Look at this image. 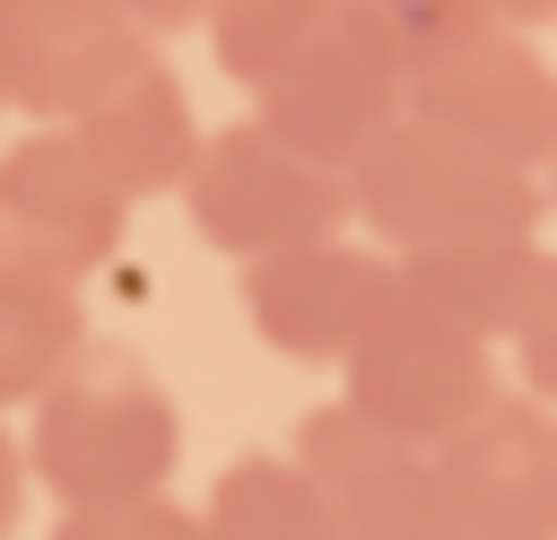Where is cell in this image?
Here are the masks:
<instances>
[{
  "mask_svg": "<svg viewBox=\"0 0 557 540\" xmlns=\"http://www.w3.org/2000/svg\"><path fill=\"white\" fill-rule=\"evenodd\" d=\"M174 462H183V418H174L165 383L131 348H113V340H87L26 401V470L61 505L165 496Z\"/></svg>",
  "mask_w": 557,
  "mask_h": 540,
  "instance_id": "obj_1",
  "label": "cell"
},
{
  "mask_svg": "<svg viewBox=\"0 0 557 540\" xmlns=\"http://www.w3.org/2000/svg\"><path fill=\"white\" fill-rule=\"evenodd\" d=\"M348 200H357L366 235H383L392 253H409V244H444V235L540 226L548 218V174L505 165V157L470 148L461 131H435V122L400 113L348 165Z\"/></svg>",
  "mask_w": 557,
  "mask_h": 540,
  "instance_id": "obj_2",
  "label": "cell"
},
{
  "mask_svg": "<svg viewBox=\"0 0 557 540\" xmlns=\"http://www.w3.org/2000/svg\"><path fill=\"white\" fill-rule=\"evenodd\" d=\"M183 218L209 253L226 261H261V253H287V244H313V235H339L357 218L348 200V174L305 157L296 139H278L261 113L226 122L200 139L191 174H183Z\"/></svg>",
  "mask_w": 557,
  "mask_h": 540,
  "instance_id": "obj_3",
  "label": "cell"
},
{
  "mask_svg": "<svg viewBox=\"0 0 557 540\" xmlns=\"http://www.w3.org/2000/svg\"><path fill=\"white\" fill-rule=\"evenodd\" d=\"M339 375H348V401H357L366 418H383V427H400V435H418V444H444L461 418H479V409L505 392L496 340L461 331L453 314H435V305H418V296H400V305L339 357Z\"/></svg>",
  "mask_w": 557,
  "mask_h": 540,
  "instance_id": "obj_4",
  "label": "cell"
},
{
  "mask_svg": "<svg viewBox=\"0 0 557 540\" xmlns=\"http://www.w3.org/2000/svg\"><path fill=\"white\" fill-rule=\"evenodd\" d=\"M296 462L331 488L348 540H461V514H453L435 444L366 418L348 392L296 418Z\"/></svg>",
  "mask_w": 557,
  "mask_h": 540,
  "instance_id": "obj_5",
  "label": "cell"
},
{
  "mask_svg": "<svg viewBox=\"0 0 557 540\" xmlns=\"http://www.w3.org/2000/svg\"><path fill=\"white\" fill-rule=\"evenodd\" d=\"M235 296H244V322L278 348V357H305V366H339L392 305H400V261L392 244H348V235H313V244H287V253H261V261H235Z\"/></svg>",
  "mask_w": 557,
  "mask_h": 540,
  "instance_id": "obj_6",
  "label": "cell"
},
{
  "mask_svg": "<svg viewBox=\"0 0 557 540\" xmlns=\"http://www.w3.org/2000/svg\"><path fill=\"white\" fill-rule=\"evenodd\" d=\"M409 113L435 131H461L470 148L548 174L557 157V61L522 26H479L444 61L409 70Z\"/></svg>",
  "mask_w": 557,
  "mask_h": 540,
  "instance_id": "obj_7",
  "label": "cell"
},
{
  "mask_svg": "<svg viewBox=\"0 0 557 540\" xmlns=\"http://www.w3.org/2000/svg\"><path fill=\"white\" fill-rule=\"evenodd\" d=\"M252 113L278 131V139H296L305 157H322V165H357L400 113H409V78H400V61L383 52V35L357 17V9H339L261 96H252Z\"/></svg>",
  "mask_w": 557,
  "mask_h": 540,
  "instance_id": "obj_8",
  "label": "cell"
},
{
  "mask_svg": "<svg viewBox=\"0 0 557 540\" xmlns=\"http://www.w3.org/2000/svg\"><path fill=\"white\" fill-rule=\"evenodd\" d=\"M435 462L461 540H557V401H540L531 383H505L479 418H461Z\"/></svg>",
  "mask_w": 557,
  "mask_h": 540,
  "instance_id": "obj_9",
  "label": "cell"
},
{
  "mask_svg": "<svg viewBox=\"0 0 557 540\" xmlns=\"http://www.w3.org/2000/svg\"><path fill=\"white\" fill-rule=\"evenodd\" d=\"M148 61H165L157 35L131 26L113 0H0V70L26 122H78Z\"/></svg>",
  "mask_w": 557,
  "mask_h": 540,
  "instance_id": "obj_10",
  "label": "cell"
},
{
  "mask_svg": "<svg viewBox=\"0 0 557 540\" xmlns=\"http://www.w3.org/2000/svg\"><path fill=\"white\" fill-rule=\"evenodd\" d=\"M131 192L96 165V148L70 122H35L0 148V235L61 261V270H104L122 253Z\"/></svg>",
  "mask_w": 557,
  "mask_h": 540,
  "instance_id": "obj_11",
  "label": "cell"
},
{
  "mask_svg": "<svg viewBox=\"0 0 557 540\" xmlns=\"http://www.w3.org/2000/svg\"><path fill=\"white\" fill-rule=\"evenodd\" d=\"M392 261H400V296L453 314V322L479 331V340H513V322H522V305H531V287H540L548 244H540V226H496V235L409 244V253H392Z\"/></svg>",
  "mask_w": 557,
  "mask_h": 540,
  "instance_id": "obj_12",
  "label": "cell"
},
{
  "mask_svg": "<svg viewBox=\"0 0 557 540\" xmlns=\"http://www.w3.org/2000/svg\"><path fill=\"white\" fill-rule=\"evenodd\" d=\"M70 131L96 148V165H104L131 200L183 192V174H191V157H200V139H209V131L191 122V96H183V78H174L165 61H148V70L122 78L113 96H96Z\"/></svg>",
  "mask_w": 557,
  "mask_h": 540,
  "instance_id": "obj_13",
  "label": "cell"
},
{
  "mask_svg": "<svg viewBox=\"0 0 557 540\" xmlns=\"http://www.w3.org/2000/svg\"><path fill=\"white\" fill-rule=\"evenodd\" d=\"M78 348H87V279L26 244H0V409H26Z\"/></svg>",
  "mask_w": 557,
  "mask_h": 540,
  "instance_id": "obj_14",
  "label": "cell"
},
{
  "mask_svg": "<svg viewBox=\"0 0 557 540\" xmlns=\"http://www.w3.org/2000/svg\"><path fill=\"white\" fill-rule=\"evenodd\" d=\"M209 540H348L331 488L296 453H244L209 488Z\"/></svg>",
  "mask_w": 557,
  "mask_h": 540,
  "instance_id": "obj_15",
  "label": "cell"
},
{
  "mask_svg": "<svg viewBox=\"0 0 557 540\" xmlns=\"http://www.w3.org/2000/svg\"><path fill=\"white\" fill-rule=\"evenodd\" d=\"M339 9L348 0H209V52L244 96H261Z\"/></svg>",
  "mask_w": 557,
  "mask_h": 540,
  "instance_id": "obj_16",
  "label": "cell"
},
{
  "mask_svg": "<svg viewBox=\"0 0 557 540\" xmlns=\"http://www.w3.org/2000/svg\"><path fill=\"white\" fill-rule=\"evenodd\" d=\"M374 35H383V52L400 61V78L409 70H426V61H444L453 44H470L479 26H496L479 0H348Z\"/></svg>",
  "mask_w": 557,
  "mask_h": 540,
  "instance_id": "obj_17",
  "label": "cell"
},
{
  "mask_svg": "<svg viewBox=\"0 0 557 540\" xmlns=\"http://www.w3.org/2000/svg\"><path fill=\"white\" fill-rule=\"evenodd\" d=\"M52 540H209V514L174 496H131V505H61Z\"/></svg>",
  "mask_w": 557,
  "mask_h": 540,
  "instance_id": "obj_18",
  "label": "cell"
},
{
  "mask_svg": "<svg viewBox=\"0 0 557 540\" xmlns=\"http://www.w3.org/2000/svg\"><path fill=\"white\" fill-rule=\"evenodd\" d=\"M513 366H522V383L540 392V401H557V244H548V261H540V287H531V305H522V322H513Z\"/></svg>",
  "mask_w": 557,
  "mask_h": 540,
  "instance_id": "obj_19",
  "label": "cell"
},
{
  "mask_svg": "<svg viewBox=\"0 0 557 540\" xmlns=\"http://www.w3.org/2000/svg\"><path fill=\"white\" fill-rule=\"evenodd\" d=\"M113 9H122L131 26H148L157 44H165V35H183V26H209V0H113Z\"/></svg>",
  "mask_w": 557,
  "mask_h": 540,
  "instance_id": "obj_20",
  "label": "cell"
},
{
  "mask_svg": "<svg viewBox=\"0 0 557 540\" xmlns=\"http://www.w3.org/2000/svg\"><path fill=\"white\" fill-rule=\"evenodd\" d=\"M26 435H9L0 427V540H9V523H17V505H26Z\"/></svg>",
  "mask_w": 557,
  "mask_h": 540,
  "instance_id": "obj_21",
  "label": "cell"
},
{
  "mask_svg": "<svg viewBox=\"0 0 557 540\" xmlns=\"http://www.w3.org/2000/svg\"><path fill=\"white\" fill-rule=\"evenodd\" d=\"M479 9H487L496 26H522V35H531V26H557V0H479Z\"/></svg>",
  "mask_w": 557,
  "mask_h": 540,
  "instance_id": "obj_22",
  "label": "cell"
},
{
  "mask_svg": "<svg viewBox=\"0 0 557 540\" xmlns=\"http://www.w3.org/2000/svg\"><path fill=\"white\" fill-rule=\"evenodd\" d=\"M548 209H557V157H548Z\"/></svg>",
  "mask_w": 557,
  "mask_h": 540,
  "instance_id": "obj_23",
  "label": "cell"
},
{
  "mask_svg": "<svg viewBox=\"0 0 557 540\" xmlns=\"http://www.w3.org/2000/svg\"><path fill=\"white\" fill-rule=\"evenodd\" d=\"M0 105H9V70H0Z\"/></svg>",
  "mask_w": 557,
  "mask_h": 540,
  "instance_id": "obj_24",
  "label": "cell"
},
{
  "mask_svg": "<svg viewBox=\"0 0 557 540\" xmlns=\"http://www.w3.org/2000/svg\"><path fill=\"white\" fill-rule=\"evenodd\" d=\"M0 244H9V235H0Z\"/></svg>",
  "mask_w": 557,
  "mask_h": 540,
  "instance_id": "obj_25",
  "label": "cell"
}]
</instances>
